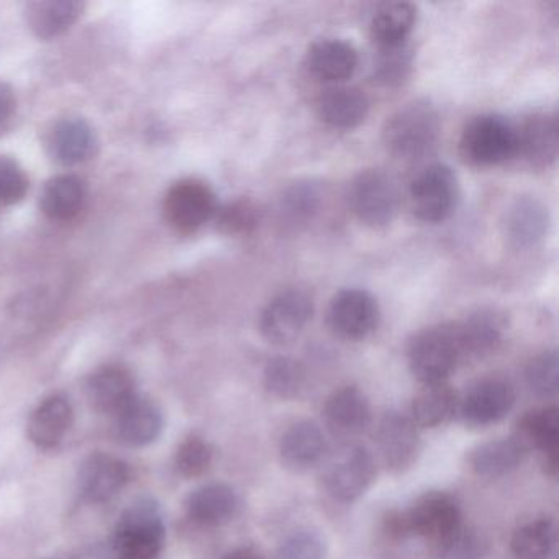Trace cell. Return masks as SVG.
Returning a JSON list of instances; mask_svg holds the SVG:
<instances>
[{
  "label": "cell",
  "mask_w": 559,
  "mask_h": 559,
  "mask_svg": "<svg viewBox=\"0 0 559 559\" xmlns=\"http://www.w3.org/2000/svg\"><path fill=\"white\" fill-rule=\"evenodd\" d=\"M456 325L463 362L483 359L496 352L506 333V319L492 309H479Z\"/></svg>",
  "instance_id": "cell-14"
},
{
  "label": "cell",
  "mask_w": 559,
  "mask_h": 559,
  "mask_svg": "<svg viewBox=\"0 0 559 559\" xmlns=\"http://www.w3.org/2000/svg\"><path fill=\"white\" fill-rule=\"evenodd\" d=\"M440 133L437 109L427 100H414L389 117L382 140L385 148L397 158L420 159L433 152Z\"/></svg>",
  "instance_id": "cell-1"
},
{
  "label": "cell",
  "mask_w": 559,
  "mask_h": 559,
  "mask_svg": "<svg viewBox=\"0 0 559 559\" xmlns=\"http://www.w3.org/2000/svg\"><path fill=\"white\" fill-rule=\"evenodd\" d=\"M307 68L317 80L338 84L349 80L358 68V51L348 41L325 38L307 51Z\"/></svg>",
  "instance_id": "cell-16"
},
{
  "label": "cell",
  "mask_w": 559,
  "mask_h": 559,
  "mask_svg": "<svg viewBox=\"0 0 559 559\" xmlns=\"http://www.w3.org/2000/svg\"><path fill=\"white\" fill-rule=\"evenodd\" d=\"M457 194V178L450 166H428L412 181V211L427 224L443 222L456 207Z\"/></svg>",
  "instance_id": "cell-8"
},
{
  "label": "cell",
  "mask_w": 559,
  "mask_h": 559,
  "mask_svg": "<svg viewBox=\"0 0 559 559\" xmlns=\"http://www.w3.org/2000/svg\"><path fill=\"white\" fill-rule=\"evenodd\" d=\"M369 100L362 91L353 86H333L320 94L317 114L332 129L352 130L365 122Z\"/></svg>",
  "instance_id": "cell-19"
},
{
  "label": "cell",
  "mask_w": 559,
  "mask_h": 559,
  "mask_svg": "<svg viewBox=\"0 0 559 559\" xmlns=\"http://www.w3.org/2000/svg\"><path fill=\"white\" fill-rule=\"evenodd\" d=\"M126 461L110 454L96 453L84 461L78 476L81 496L90 502H106L116 497L129 483Z\"/></svg>",
  "instance_id": "cell-13"
},
{
  "label": "cell",
  "mask_w": 559,
  "mask_h": 559,
  "mask_svg": "<svg viewBox=\"0 0 559 559\" xmlns=\"http://www.w3.org/2000/svg\"><path fill=\"white\" fill-rule=\"evenodd\" d=\"M484 556L486 545L483 538L463 526L440 546V559H484Z\"/></svg>",
  "instance_id": "cell-42"
},
{
  "label": "cell",
  "mask_w": 559,
  "mask_h": 559,
  "mask_svg": "<svg viewBox=\"0 0 559 559\" xmlns=\"http://www.w3.org/2000/svg\"><path fill=\"white\" fill-rule=\"evenodd\" d=\"M87 395L96 411L117 415L136 397L135 379L122 366H104L91 376Z\"/></svg>",
  "instance_id": "cell-18"
},
{
  "label": "cell",
  "mask_w": 559,
  "mask_h": 559,
  "mask_svg": "<svg viewBox=\"0 0 559 559\" xmlns=\"http://www.w3.org/2000/svg\"><path fill=\"white\" fill-rule=\"evenodd\" d=\"M15 94L9 84L0 83V126L11 119L15 110Z\"/></svg>",
  "instance_id": "cell-43"
},
{
  "label": "cell",
  "mask_w": 559,
  "mask_h": 559,
  "mask_svg": "<svg viewBox=\"0 0 559 559\" xmlns=\"http://www.w3.org/2000/svg\"><path fill=\"white\" fill-rule=\"evenodd\" d=\"M51 155L61 165L74 166L93 158L97 148L96 133L86 120L71 117L53 127L50 133Z\"/></svg>",
  "instance_id": "cell-21"
},
{
  "label": "cell",
  "mask_w": 559,
  "mask_h": 559,
  "mask_svg": "<svg viewBox=\"0 0 559 559\" xmlns=\"http://www.w3.org/2000/svg\"><path fill=\"white\" fill-rule=\"evenodd\" d=\"M225 559H263L260 552L251 548L235 549L230 555L225 556Z\"/></svg>",
  "instance_id": "cell-44"
},
{
  "label": "cell",
  "mask_w": 559,
  "mask_h": 559,
  "mask_svg": "<svg viewBox=\"0 0 559 559\" xmlns=\"http://www.w3.org/2000/svg\"><path fill=\"white\" fill-rule=\"evenodd\" d=\"M165 538V522L158 503L142 497L123 512L117 523L112 559H158Z\"/></svg>",
  "instance_id": "cell-2"
},
{
  "label": "cell",
  "mask_w": 559,
  "mask_h": 559,
  "mask_svg": "<svg viewBox=\"0 0 559 559\" xmlns=\"http://www.w3.org/2000/svg\"><path fill=\"white\" fill-rule=\"evenodd\" d=\"M313 316V302L302 290H286L274 297L260 317L261 335L273 345H289L299 338Z\"/></svg>",
  "instance_id": "cell-10"
},
{
  "label": "cell",
  "mask_w": 559,
  "mask_h": 559,
  "mask_svg": "<svg viewBox=\"0 0 559 559\" xmlns=\"http://www.w3.org/2000/svg\"><path fill=\"white\" fill-rule=\"evenodd\" d=\"M412 55L407 45L392 48V50H379L378 63L374 67V76L379 83L385 86H397L407 80L411 73Z\"/></svg>",
  "instance_id": "cell-38"
},
{
  "label": "cell",
  "mask_w": 559,
  "mask_h": 559,
  "mask_svg": "<svg viewBox=\"0 0 559 559\" xmlns=\"http://www.w3.org/2000/svg\"><path fill=\"white\" fill-rule=\"evenodd\" d=\"M516 440L528 450L542 451L545 456V466L549 474L558 471L559 418L558 408L545 407L528 412L519 421V437Z\"/></svg>",
  "instance_id": "cell-24"
},
{
  "label": "cell",
  "mask_w": 559,
  "mask_h": 559,
  "mask_svg": "<svg viewBox=\"0 0 559 559\" xmlns=\"http://www.w3.org/2000/svg\"><path fill=\"white\" fill-rule=\"evenodd\" d=\"M238 496L227 484H207L189 496L188 513L194 522L205 526L224 525L237 513Z\"/></svg>",
  "instance_id": "cell-29"
},
{
  "label": "cell",
  "mask_w": 559,
  "mask_h": 559,
  "mask_svg": "<svg viewBox=\"0 0 559 559\" xmlns=\"http://www.w3.org/2000/svg\"><path fill=\"white\" fill-rule=\"evenodd\" d=\"M330 329L343 340H365L379 323L378 300L362 289L340 290L326 312Z\"/></svg>",
  "instance_id": "cell-11"
},
{
  "label": "cell",
  "mask_w": 559,
  "mask_h": 559,
  "mask_svg": "<svg viewBox=\"0 0 559 559\" xmlns=\"http://www.w3.org/2000/svg\"><path fill=\"white\" fill-rule=\"evenodd\" d=\"M457 407L456 392L447 384H428L412 404V421L417 427L435 428L447 424Z\"/></svg>",
  "instance_id": "cell-32"
},
{
  "label": "cell",
  "mask_w": 559,
  "mask_h": 559,
  "mask_svg": "<svg viewBox=\"0 0 559 559\" xmlns=\"http://www.w3.org/2000/svg\"><path fill=\"white\" fill-rule=\"evenodd\" d=\"M212 448L199 437L182 441L176 454V467L185 477H199L211 467Z\"/></svg>",
  "instance_id": "cell-39"
},
{
  "label": "cell",
  "mask_w": 559,
  "mask_h": 559,
  "mask_svg": "<svg viewBox=\"0 0 559 559\" xmlns=\"http://www.w3.org/2000/svg\"><path fill=\"white\" fill-rule=\"evenodd\" d=\"M526 448L516 438L480 444L471 454L473 469L480 476L499 477L512 473L525 460Z\"/></svg>",
  "instance_id": "cell-31"
},
{
  "label": "cell",
  "mask_w": 559,
  "mask_h": 559,
  "mask_svg": "<svg viewBox=\"0 0 559 559\" xmlns=\"http://www.w3.org/2000/svg\"><path fill=\"white\" fill-rule=\"evenodd\" d=\"M84 201L86 188L78 176H57L45 186L41 209L50 221L70 222L83 211Z\"/></svg>",
  "instance_id": "cell-30"
},
{
  "label": "cell",
  "mask_w": 559,
  "mask_h": 559,
  "mask_svg": "<svg viewBox=\"0 0 559 559\" xmlns=\"http://www.w3.org/2000/svg\"><path fill=\"white\" fill-rule=\"evenodd\" d=\"M281 460L294 471H306L316 466L326 454L323 431L313 421H299L287 428L281 438Z\"/></svg>",
  "instance_id": "cell-23"
},
{
  "label": "cell",
  "mask_w": 559,
  "mask_h": 559,
  "mask_svg": "<svg viewBox=\"0 0 559 559\" xmlns=\"http://www.w3.org/2000/svg\"><path fill=\"white\" fill-rule=\"evenodd\" d=\"M548 209L533 198H520L507 212L506 237L513 248L535 247L548 231Z\"/></svg>",
  "instance_id": "cell-26"
},
{
  "label": "cell",
  "mask_w": 559,
  "mask_h": 559,
  "mask_svg": "<svg viewBox=\"0 0 559 559\" xmlns=\"http://www.w3.org/2000/svg\"><path fill=\"white\" fill-rule=\"evenodd\" d=\"M515 404V391L506 379L489 378L474 384L461 404L466 424L487 427L502 420Z\"/></svg>",
  "instance_id": "cell-12"
},
{
  "label": "cell",
  "mask_w": 559,
  "mask_h": 559,
  "mask_svg": "<svg viewBox=\"0 0 559 559\" xmlns=\"http://www.w3.org/2000/svg\"><path fill=\"white\" fill-rule=\"evenodd\" d=\"M555 535L551 520H533L512 536V552L516 559H548L555 548Z\"/></svg>",
  "instance_id": "cell-33"
},
{
  "label": "cell",
  "mask_w": 559,
  "mask_h": 559,
  "mask_svg": "<svg viewBox=\"0 0 559 559\" xmlns=\"http://www.w3.org/2000/svg\"><path fill=\"white\" fill-rule=\"evenodd\" d=\"M519 155L536 168H548L558 158V122L551 114H533L516 129Z\"/></svg>",
  "instance_id": "cell-17"
},
{
  "label": "cell",
  "mask_w": 559,
  "mask_h": 559,
  "mask_svg": "<svg viewBox=\"0 0 559 559\" xmlns=\"http://www.w3.org/2000/svg\"><path fill=\"white\" fill-rule=\"evenodd\" d=\"M24 168L9 156H0V205H14L24 201L28 191Z\"/></svg>",
  "instance_id": "cell-41"
},
{
  "label": "cell",
  "mask_w": 559,
  "mask_h": 559,
  "mask_svg": "<svg viewBox=\"0 0 559 559\" xmlns=\"http://www.w3.org/2000/svg\"><path fill=\"white\" fill-rule=\"evenodd\" d=\"M325 539L312 530H297L280 549V559H325Z\"/></svg>",
  "instance_id": "cell-40"
},
{
  "label": "cell",
  "mask_w": 559,
  "mask_h": 559,
  "mask_svg": "<svg viewBox=\"0 0 559 559\" xmlns=\"http://www.w3.org/2000/svg\"><path fill=\"white\" fill-rule=\"evenodd\" d=\"M417 24V8L408 2H388L372 15L371 37L379 50L407 45Z\"/></svg>",
  "instance_id": "cell-27"
},
{
  "label": "cell",
  "mask_w": 559,
  "mask_h": 559,
  "mask_svg": "<svg viewBox=\"0 0 559 559\" xmlns=\"http://www.w3.org/2000/svg\"><path fill=\"white\" fill-rule=\"evenodd\" d=\"M325 420L338 437L361 435L371 424V405L358 388H343L326 401Z\"/></svg>",
  "instance_id": "cell-20"
},
{
  "label": "cell",
  "mask_w": 559,
  "mask_h": 559,
  "mask_svg": "<svg viewBox=\"0 0 559 559\" xmlns=\"http://www.w3.org/2000/svg\"><path fill=\"white\" fill-rule=\"evenodd\" d=\"M320 204V192L310 182L293 186L283 198V215L293 224L309 221Z\"/></svg>",
  "instance_id": "cell-36"
},
{
  "label": "cell",
  "mask_w": 559,
  "mask_h": 559,
  "mask_svg": "<svg viewBox=\"0 0 559 559\" xmlns=\"http://www.w3.org/2000/svg\"><path fill=\"white\" fill-rule=\"evenodd\" d=\"M461 362L463 355L454 323L424 330L408 346V365L425 385L447 382Z\"/></svg>",
  "instance_id": "cell-3"
},
{
  "label": "cell",
  "mask_w": 559,
  "mask_h": 559,
  "mask_svg": "<svg viewBox=\"0 0 559 559\" xmlns=\"http://www.w3.org/2000/svg\"><path fill=\"white\" fill-rule=\"evenodd\" d=\"M389 528L399 536H418L441 546L461 528L460 506L447 493H427L407 512L392 516Z\"/></svg>",
  "instance_id": "cell-5"
},
{
  "label": "cell",
  "mask_w": 559,
  "mask_h": 559,
  "mask_svg": "<svg viewBox=\"0 0 559 559\" xmlns=\"http://www.w3.org/2000/svg\"><path fill=\"white\" fill-rule=\"evenodd\" d=\"M81 14L83 4L76 0H41L27 5L25 19L35 37L51 40L70 31Z\"/></svg>",
  "instance_id": "cell-28"
},
{
  "label": "cell",
  "mask_w": 559,
  "mask_h": 559,
  "mask_svg": "<svg viewBox=\"0 0 559 559\" xmlns=\"http://www.w3.org/2000/svg\"><path fill=\"white\" fill-rule=\"evenodd\" d=\"M215 224L225 235H248L260 222V209L250 199H238L215 212Z\"/></svg>",
  "instance_id": "cell-34"
},
{
  "label": "cell",
  "mask_w": 559,
  "mask_h": 559,
  "mask_svg": "<svg viewBox=\"0 0 559 559\" xmlns=\"http://www.w3.org/2000/svg\"><path fill=\"white\" fill-rule=\"evenodd\" d=\"M460 155L473 166H497L519 155L516 127L493 114L474 117L460 139Z\"/></svg>",
  "instance_id": "cell-4"
},
{
  "label": "cell",
  "mask_w": 559,
  "mask_h": 559,
  "mask_svg": "<svg viewBox=\"0 0 559 559\" xmlns=\"http://www.w3.org/2000/svg\"><path fill=\"white\" fill-rule=\"evenodd\" d=\"M558 353L545 352L532 359L526 368V382L530 389L543 397H551L558 392Z\"/></svg>",
  "instance_id": "cell-37"
},
{
  "label": "cell",
  "mask_w": 559,
  "mask_h": 559,
  "mask_svg": "<svg viewBox=\"0 0 559 559\" xmlns=\"http://www.w3.org/2000/svg\"><path fill=\"white\" fill-rule=\"evenodd\" d=\"M374 474L371 454L358 444H345L326 457L323 486L333 499L352 502L368 490Z\"/></svg>",
  "instance_id": "cell-7"
},
{
  "label": "cell",
  "mask_w": 559,
  "mask_h": 559,
  "mask_svg": "<svg viewBox=\"0 0 559 559\" xmlns=\"http://www.w3.org/2000/svg\"><path fill=\"white\" fill-rule=\"evenodd\" d=\"M264 381L270 392L277 397H296L304 385V371L294 359L276 358L267 365Z\"/></svg>",
  "instance_id": "cell-35"
},
{
  "label": "cell",
  "mask_w": 559,
  "mask_h": 559,
  "mask_svg": "<svg viewBox=\"0 0 559 559\" xmlns=\"http://www.w3.org/2000/svg\"><path fill=\"white\" fill-rule=\"evenodd\" d=\"M349 205L362 224L384 227L394 221L401 209V192L394 179L384 171L366 169L353 179Z\"/></svg>",
  "instance_id": "cell-6"
},
{
  "label": "cell",
  "mask_w": 559,
  "mask_h": 559,
  "mask_svg": "<svg viewBox=\"0 0 559 559\" xmlns=\"http://www.w3.org/2000/svg\"><path fill=\"white\" fill-rule=\"evenodd\" d=\"M117 435L129 447L153 443L163 430V414L155 402L136 395L116 415Z\"/></svg>",
  "instance_id": "cell-25"
},
{
  "label": "cell",
  "mask_w": 559,
  "mask_h": 559,
  "mask_svg": "<svg viewBox=\"0 0 559 559\" xmlns=\"http://www.w3.org/2000/svg\"><path fill=\"white\" fill-rule=\"evenodd\" d=\"M379 453L385 466L402 471L411 466L420 450L417 425L401 414H388L376 433Z\"/></svg>",
  "instance_id": "cell-15"
},
{
  "label": "cell",
  "mask_w": 559,
  "mask_h": 559,
  "mask_svg": "<svg viewBox=\"0 0 559 559\" xmlns=\"http://www.w3.org/2000/svg\"><path fill=\"white\" fill-rule=\"evenodd\" d=\"M73 425V407L63 395L45 399L28 420V437L41 450L57 447Z\"/></svg>",
  "instance_id": "cell-22"
},
{
  "label": "cell",
  "mask_w": 559,
  "mask_h": 559,
  "mask_svg": "<svg viewBox=\"0 0 559 559\" xmlns=\"http://www.w3.org/2000/svg\"><path fill=\"white\" fill-rule=\"evenodd\" d=\"M217 199L201 179L176 182L165 199V217L179 234H194L215 217Z\"/></svg>",
  "instance_id": "cell-9"
}]
</instances>
